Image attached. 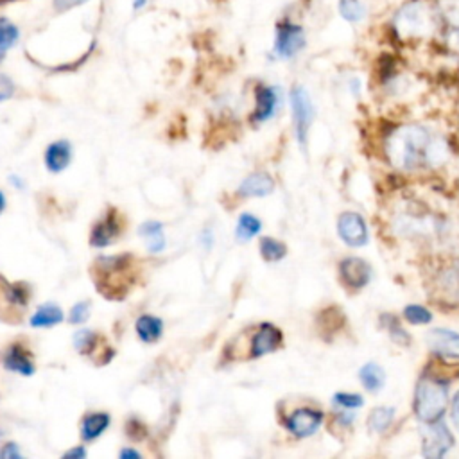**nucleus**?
Instances as JSON below:
<instances>
[{"mask_svg": "<svg viewBox=\"0 0 459 459\" xmlns=\"http://www.w3.org/2000/svg\"><path fill=\"white\" fill-rule=\"evenodd\" d=\"M280 106V92L271 85H259L255 88V109L252 113V121L262 124L275 117Z\"/></svg>", "mask_w": 459, "mask_h": 459, "instance_id": "obj_11", "label": "nucleus"}, {"mask_svg": "<svg viewBox=\"0 0 459 459\" xmlns=\"http://www.w3.org/2000/svg\"><path fill=\"white\" fill-rule=\"evenodd\" d=\"M323 411L314 407H298L287 416L286 427L293 436L309 438L316 433L323 423Z\"/></svg>", "mask_w": 459, "mask_h": 459, "instance_id": "obj_8", "label": "nucleus"}, {"mask_svg": "<svg viewBox=\"0 0 459 459\" xmlns=\"http://www.w3.org/2000/svg\"><path fill=\"white\" fill-rule=\"evenodd\" d=\"M162 222L147 221L140 226V235L147 237V249L151 253H158L166 248V237H163Z\"/></svg>", "mask_w": 459, "mask_h": 459, "instance_id": "obj_23", "label": "nucleus"}, {"mask_svg": "<svg viewBox=\"0 0 459 459\" xmlns=\"http://www.w3.org/2000/svg\"><path fill=\"white\" fill-rule=\"evenodd\" d=\"M147 2H149V0H133V8H135L136 11H139V9L146 8Z\"/></svg>", "mask_w": 459, "mask_h": 459, "instance_id": "obj_41", "label": "nucleus"}, {"mask_svg": "<svg viewBox=\"0 0 459 459\" xmlns=\"http://www.w3.org/2000/svg\"><path fill=\"white\" fill-rule=\"evenodd\" d=\"M88 314H90V301H80V303H75L70 310V323L80 325L85 323L88 320Z\"/></svg>", "mask_w": 459, "mask_h": 459, "instance_id": "obj_34", "label": "nucleus"}, {"mask_svg": "<svg viewBox=\"0 0 459 459\" xmlns=\"http://www.w3.org/2000/svg\"><path fill=\"white\" fill-rule=\"evenodd\" d=\"M15 94V83L6 74H0V102L8 101Z\"/></svg>", "mask_w": 459, "mask_h": 459, "instance_id": "obj_35", "label": "nucleus"}, {"mask_svg": "<svg viewBox=\"0 0 459 459\" xmlns=\"http://www.w3.org/2000/svg\"><path fill=\"white\" fill-rule=\"evenodd\" d=\"M307 45V36L300 23L291 20H280L275 27L273 54L279 60H293Z\"/></svg>", "mask_w": 459, "mask_h": 459, "instance_id": "obj_5", "label": "nucleus"}, {"mask_svg": "<svg viewBox=\"0 0 459 459\" xmlns=\"http://www.w3.org/2000/svg\"><path fill=\"white\" fill-rule=\"evenodd\" d=\"M87 448L83 447V445H80V447H75V448H72V450H68V452H65L63 454V458L65 459H85L87 458Z\"/></svg>", "mask_w": 459, "mask_h": 459, "instance_id": "obj_38", "label": "nucleus"}, {"mask_svg": "<svg viewBox=\"0 0 459 459\" xmlns=\"http://www.w3.org/2000/svg\"><path fill=\"white\" fill-rule=\"evenodd\" d=\"M87 0H54V8L56 11H70V9L77 8V6L85 4Z\"/></svg>", "mask_w": 459, "mask_h": 459, "instance_id": "obj_36", "label": "nucleus"}, {"mask_svg": "<svg viewBox=\"0 0 459 459\" xmlns=\"http://www.w3.org/2000/svg\"><path fill=\"white\" fill-rule=\"evenodd\" d=\"M121 458L122 459H140V452L133 450V448H124V450L121 452Z\"/></svg>", "mask_w": 459, "mask_h": 459, "instance_id": "obj_40", "label": "nucleus"}, {"mask_svg": "<svg viewBox=\"0 0 459 459\" xmlns=\"http://www.w3.org/2000/svg\"><path fill=\"white\" fill-rule=\"evenodd\" d=\"M427 345L436 355L445 359H459V334L447 328H434L427 334Z\"/></svg>", "mask_w": 459, "mask_h": 459, "instance_id": "obj_13", "label": "nucleus"}, {"mask_svg": "<svg viewBox=\"0 0 459 459\" xmlns=\"http://www.w3.org/2000/svg\"><path fill=\"white\" fill-rule=\"evenodd\" d=\"M0 60H2V50H0Z\"/></svg>", "mask_w": 459, "mask_h": 459, "instance_id": "obj_44", "label": "nucleus"}, {"mask_svg": "<svg viewBox=\"0 0 459 459\" xmlns=\"http://www.w3.org/2000/svg\"><path fill=\"white\" fill-rule=\"evenodd\" d=\"M136 334H139L140 341L147 342H156L163 334V321L156 316H151V314H144L136 320Z\"/></svg>", "mask_w": 459, "mask_h": 459, "instance_id": "obj_19", "label": "nucleus"}, {"mask_svg": "<svg viewBox=\"0 0 459 459\" xmlns=\"http://www.w3.org/2000/svg\"><path fill=\"white\" fill-rule=\"evenodd\" d=\"M260 255L266 262H279L287 255V248L284 242L273 237H264L260 241Z\"/></svg>", "mask_w": 459, "mask_h": 459, "instance_id": "obj_27", "label": "nucleus"}, {"mask_svg": "<svg viewBox=\"0 0 459 459\" xmlns=\"http://www.w3.org/2000/svg\"><path fill=\"white\" fill-rule=\"evenodd\" d=\"M404 318L406 321H409L411 325H427L433 321V313L423 305H407L404 309Z\"/></svg>", "mask_w": 459, "mask_h": 459, "instance_id": "obj_30", "label": "nucleus"}, {"mask_svg": "<svg viewBox=\"0 0 459 459\" xmlns=\"http://www.w3.org/2000/svg\"><path fill=\"white\" fill-rule=\"evenodd\" d=\"M131 255L99 256L94 264V280L97 291L108 300H122L129 289Z\"/></svg>", "mask_w": 459, "mask_h": 459, "instance_id": "obj_2", "label": "nucleus"}, {"mask_svg": "<svg viewBox=\"0 0 459 459\" xmlns=\"http://www.w3.org/2000/svg\"><path fill=\"white\" fill-rule=\"evenodd\" d=\"M339 276L347 287L361 291L372 280V267L361 256H347L339 262Z\"/></svg>", "mask_w": 459, "mask_h": 459, "instance_id": "obj_10", "label": "nucleus"}, {"mask_svg": "<svg viewBox=\"0 0 459 459\" xmlns=\"http://www.w3.org/2000/svg\"><path fill=\"white\" fill-rule=\"evenodd\" d=\"M338 9L341 18L350 23H361L368 15V9L362 0H339Z\"/></svg>", "mask_w": 459, "mask_h": 459, "instance_id": "obj_25", "label": "nucleus"}, {"mask_svg": "<svg viewBox=\"0 0 459 459\" xmlns=\"http://www.w3.org/2000/svg\"><path fill=\"white\" fill-rule=\"evenodd\" d=\"M72 160V146L68 140L53 142L45 151V166L50 173H61Z\"/></svg>", "mask_w": 459, "mask_h": 459, "instance_id": "obj_17", "label": "nucleus"}, {"mask_svg": "<svg viewBox=\"0 0 459 459\" xmlns=\"http://www.w3.org/2000/svg\"><path fill=\"white\" fill-rule=\"evenodd\" d=\"M0 455H2V458H20L18 447H16L15 443H8L4 447V450L0 452Z\"/></svg>", "mask_w": 459, "mask_h": 459, "instance_id": "obj_39", "label": "nucleus"}, {"mask_svg": "<svg viewBox=\"0 0 459 459\" xmlns=\"http://www.w3.org/2000/svg\"><path fill=\"white\" fill-rule=\"evenodd\" d=\"M18 36L20 31L15 23L9 22L8 18H0V50H2V53L11 49V47L18 42Z\"/></svg>", "mask_w": 459, "mask_h": 459, "instance_id": "obj_28", "label": "nucleus"}, {"mask_svg": "<svg viewBox=\"0 0 459 459\" xmlns=\"http://www.w3.org/2000/svg\"><path fill=\"white\" fill-rule=\"evenodd\" d=\"M63 321V310L54 303L42 305L36 313L31 316V327L34 328H45V327H54V325L61 323Z\"/></svg>", "mask_w": 459, "mask_h": 459, "instance_id": "obj_22", "label": "nucleus"}, {"mask_svg": "<svg viewBox=\"0 0 459 459\" xmlns=\"http://www.w3.org/2000/svg\"><path fill=\"white\" fill-rule=\"evenodd\" d=\"M334 404H338L339 407L342 409L352 411V409H359L364 404V399L357 393H335L334 395Z\"/></svg>", "mask_w": 459, "mask_h": 459, "instance_id": "obj_33", "label": "nucleus"}, {"mask_svg": "<svg viewBox=\"0 0 459 459\" xmlns=\"http://www.w3.org/2000/svg\"><path fill=\"white\" fill-rule=\"evenodd\" d=\"M382 325H384L386 328H388L389 335H392V339L395 342H399V345H402V347H407V345H411V335L407 334L406 330H404L402 327H400L399 320L393 316H384L382 318Z\"/></svg>", "mask_w": 459, "mask_h": 459, "instance_id": "obj_31", "label": "nucleus"}, {"mask_svg": "<svg viewBox=\"0 0 459 459\" xmlns=\"http://www.w3.org/2000/svg\"><path fill=\"white\" fill-rule=\"evenodd\" d=\"M4 368L13 373H20L23 377H29L34 373V364L31 354L20 345H13L4 355Z\"/></svg>", "mask_w": 459, "mask_h": 459, "instance_id": "obj_18", "label": "nucleus"}, {"mask_svg": "<svg viewBox=\"0 0 459 459\" xmlns=\"http://www.w3.org/2000/svg\"><path fill=\"white\" fill-rule=\"evenodd\" d=\"M262 230V222L260 219H256L253 214H241L237 221V228H235V235L241 242L252 241L253 237L260 234Z\"/></svg>", "mask_w": 459, "mask_h": 459, "instance_id": "obj_26", "label": "nucleus"}, {"mask_svg": "<svg viewBox=\"0 0 459 459\" xmlns=\"http://www.w3.org/2000/svg\"><path fill=\"white\" fill-rule=\"evenodd\" d=\"M436 289L448 303H459V262H452L436 279Z\"/></svg>", "mask_w": 459, "mask_h": 459, "instance_id": "obj_15", "label": "nucleus"}, {"mask_svg": "<svg viewBox=\"0 0 459 459\" xmlns=\"http://www.w3.org/2000/svg\"><path fill=\"white\" fill-rule=\"evenodd\" d=\"M448 406L447 382L438 377L426 375L420 379L414 392V414L423 423L436 422L443 416Z\"/></svg>", "mask_w": 459, "mask_h": 459, "instance_id": "obj_3", "label": "nucleus"}, {"mask_svg": "<svg viewBox=\"0 0 459 459\" xmlns=\"http://www.w3.org/2000/svg\"><path fill=\"white\" fill-rule=\"evenodd\" d=\"M74 345L75 350L80 352V354L90 355L97 348L99 335L92 330H80L74 335Z\"/></svg>", "mask_w": 459, "mask_h": 459, "instance_id": "obj_29", "label": "nucleus"}, {"mask_svg": "<svg viewBox=\"0 0 459 459\" xmlns=\"http://www.w3.org/2000/svg\"><path fill=\"white\" fill-rule=\"evenodd\" d=\"M454 447V436L448 431L447 423L436 420V422L426 423L422 433V454L431 459H440Z\"/></svg>", "mask_w": 459, "mask_h": 459, "instance_id": "obj_7", "label": "nucleus"}, {"mask_svg": "<svg viewBox=\"0 0 459 459\" xmlns=\"http://www.w3.org/2000/svg\"><path fill=\"white\" fill-rule=\"evenodd\" d=\"M119 217H117V212L112 210L108 215H106V219H102L101 222H97V225L94 226V230H92V235H90V244L94 246V248H106V246L112 244V241L119 235Z\"/></svg>", "mask_w": 459, "mask_h": 459, "instance_id": "obj_16", "label": "nucleus"}, {"mask_svg": "<svg viewBox=\"0 0 459 459\" xmlns=\"http://www.w3.org/2000/svg\"><path fill=\"white\" fill-rule=\"evenodd\" d=\"M6 300L11 305H20L26 307L29 301V289L23 284H15V286H6Z\"/></svg>", "mask_w": 459, "mask_h": 459, "instance_id": "obj_32", "label": "nucleus"}, {"mask_svg": "<svg viewBox=\"0 0 459 459\" xmlns=\"http://www.w3.org/2000/svg\"><path fill=\"white\" fill-rule=\"evenodd\" d=\"M109 427L108 413H92L81 423V438L85 441H94Z\"/></svg>", "mask_w": 459, "mask_h": 459, "instance_id": "obj_20", "label": "nucleus"}, {"mask_svg": "<svg viewBox=\"0 0 459 459\" xmlns=\"http://www.w3.org/2000/svg\"><path fill=\"white\" fill-rule=\"evenodd\" d=\"M386 153L400 171H418L438 166L445 158V146L433 140L422 126H402L395 129L386 142Z\"/></svg>", "mask_w": 459, "mask_h": 459, "instance_id": "obj_1", "label": "nucleus"}, {"mask_svg": "<svg viewBox=\"0 0 459 459\" xmlns=\"http://www.w3.org/2000/svg\"><path fill=\"white\" fill-rule=\"evenodd\" d=\"M338 234L342 242L352 248H361L368 242V226L362 215L355 212H345L338 219Z\"/></svg>", "mask_w": 459, "mask_h": 459, "instance_id": "obj_9", "label": "nucleus"}, {"mask_svg": "<svg viewBox=\"0 0 459 459\" xmlns=\"http://www.w3.org/2000/svg\"><path fill=\"white\" fill-rule=\"evenodd\" d=\"M284 335L280 332V328H276L271 323L260 325L259 330L255 332L252 339V348H249V357L259 359L264 357L267 354H273L275 350H279L282 347Z\"/></svg>", "mask_w": 459, "mask_h": 459, "instance_id": "obj_12", "label": "nucleus"}, {"mask_svg": "<svg viewBox=\"0 0 459 459\" xmlns=\"http://www.w3.org/2000/svg\"><path fill=\"white\" fill-rule=\"evenodd\" d=\"M291 108H293V122L296 140L301 147H305L309 139V129L314 121V104L310 101L309 92L303 87H294L291 90Z\"/></svg>", "mask_w": 459, "mask_h": 459, "instance_id": "obj_6", "label": "nucleus"}, {"mask_svg": "<svg viewBox=\"0 0 459 459\" xmlns=\"http://www.w3.org/2000/svg\"><path fill=\"white\" fill-rule=\"evenodd\" d=\"M275 190V180L267 173H253L246 178L237 190L241 198H266Z\"/></svg>", "mask_w": 459, "mask_h": 459, "instance_id": "obj_14", "label": "nucleus"}, {"mask_svg": "<svg viewBox=\"0 0 459 459\" xmlns=\"http://www.w3.org/2000/svg\"><path fill=\"white\" fill-rule=\"evenodd\" d=\"M6 2H11V0H0V4H6Z\"/></svg>", "mask_w": 459, "mask_h": 459, "instance_id": "obj_43", "label": "nucleus"}, {"mask_svg": "<svg viewBox=\"0 0 459 459\" xmlns=\"http://www.w3.org/2000/svg\"><path fill=\"white\" fill-rule=\"evenodd\" d=\"M450 416L452 422H454L455 429L459 431V392L455 393L454 399H452V406H450Z\"/></svg>", "mask_w": 459, "mask_h": 459, "instance_id": "obj_37", "label": "nucleus"}, {"mask_svg": "<svg viewBox=\"0 0 459 459\" xmlns=\"http://www.w3.org/2000/svg\"><path fill=\"white\" fill-rule=\"evenodd\" d=\"M359 379H361V384L364 386L369 393L380 392L386 382L384 368L377 364V362H368V364L362 366L361 372H359Z\"/></svg>", "mask_w": 459, "mask_h": 459, "instance_id": "obj_21", "label": "nucleus"}, {"mask_svg": "<svg viewBox=\"0 0 459 459\" xmlns=\"http://www.w3.org/2000/svg\"><path fill=\"white\" fill-rule=\"evenodd\" d=\"M393 29L400 38H422L433 31V13L423 0H411L396 11Z\"/></svg>", "mask_w": 459, "mask_h": 459, "instance_id": "obj_4", "label": "nucleus"}, {"mask_svg": "<svg viewBox=\"0 0 459 459\" xmlns=\"http://www.w3.org/2000/svg\"><path fill=\"white\" fill-rule=\"evenodd\" d=\"M393 420H395V409L393 407H375L368 416V429L372 433H384L386 429L392 427Z\"/></svg>", "mask_w": 459, "mask_h": 459, "instance_id": "obj_24", "label": "nucleus"}, {"mask_svg": "<svg viewBox=\"0 0 459 459\" xmlns=\"http://www.w3.org/2000/svg\"><path fill=\"white\" fill-rule=\"evenodd\" d=\"M4 207H6V198H4V194L0 193V214H2Z\"/></svg>", "mask_w": 459, "mask_h": 459, "instance_id": "obj_42", "label": "nucleus"}]
</instances>
